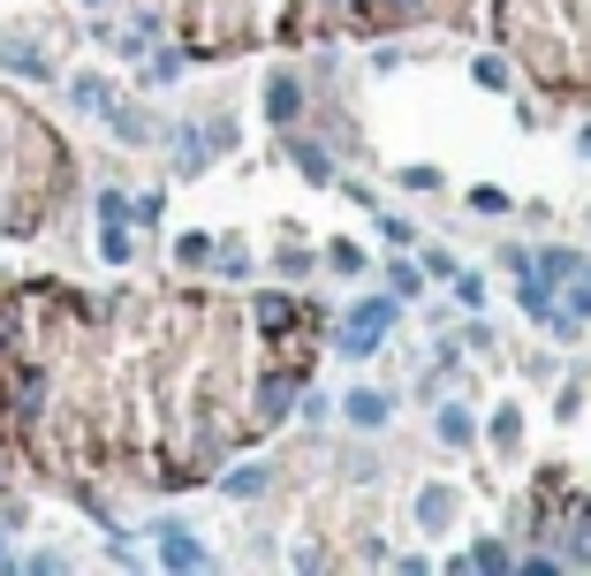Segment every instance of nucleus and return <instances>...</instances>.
Wrapping results in <instances>:
<instances>
[{
  "mask_svg": "<svg viewBox=\"0 0 591 576\" xmlns=\"http://www.w3.org/2000/svg\"><path fill=\"white\" fill-rule=\"evenodd\" d=\"M387 319H395V303H364V311H357V319L341 326V349H357V357H364V349H379Z\"/></svg>",
  "mask_w": 591,
  "mask_h": 576,
  "instance_id": "nucleus-1",
  "label": "nucleus"
},
{
  "mask_svg": "<svg viewBox=\"0 0 591 576\" xmlns=\"http://www.w3.org/2000/svg\"><path fill=\"white\" fill-rule=\"evenodd\" d=\"M266 107H274V122H296V115H303V92H296V76H289V69H281L274 84H266Z\"/></svg>",
  "mask_w": 591,
  "mask_h": 576,
  "instance_id": "nucleus-2",
  "label": "nucleus"
},
{
  "mask_svg": "<svg viewBox=\"0 0 591 576\" xmlns=\"http://www.w3.org/2000/svg\"><path fill=\"white\" fill-rule=\"evenodd\" d=\"M159 562L167 569H205V554L190 547V531H159Z\"/></svg>",
  "mask_w": 591,
  "mask_h": 576,
  "instance_id": "nucleus-3",
  "label": "nucleus"
},
{
  "mask_svg": "<svg viewBox=\"0 0 591 576\" xmlns=\"http://www.w3.org/2000/svg\"><path fill=\"white\" fill-rule=\"evenodd\" d=\"M349 418H357V425H387V395H379V387H357V395H349Z\"/></svg>",
  "mask_w": 591,
  "mask_h": 576,
  "instance_id": "nucleus-4",
  "label": "nucleus"
},
{
  "mask_svg": "<svg viewBox=\"0 0 591 576\" xmlns=\"http://www.w3.org/2000/svg\"><path fill=\"white\" fill-rule=\"evenodd\" d=\"M289 159H296V167H303V175H311V182H334V175H326V152H318V144L289 137Z\"/></svg>",
  "mask_w": 591,
  "mask_h": 576,
  "instance_id": "nucleus-5",
  "label": "nucleus"
},
{
  "mask_svg": "<svg viewBox=\"0 0 591 576\" xmlns=\"http://www.w3.org/2000/svg\"><path fill=\"white\" fill-rule=\"evenodd\" d=\"M76 99H84L92 115H114V92H107V76H76Z\"/></svg>",
  "mask_w": 591,
  "mask_h": 576,
  "instance_id": "nucleus-6",
  "label": "nucleus"
},
{
  "mask_svg": "<svg viewBox=\"0 0 591 576\" xmlns=\"http://www.w3.org/2000/svg\"><path fill=\"white\" fill-rule=\"evenodd\" d=\"M441 440H447V447H462V440H470V410H441Z\"/></svg>",
  "mask_w": 591,
  "mask_h": 576,
  "instance_id": "nucleus-7",
  "label": "nucleus"
},
{
  "mask_svg": "<svg viewBox=\"0 0 591 576\" xmlns=\"http://www.w3.org/2000/svg\"><path fill=\"white\" fill-rule=\"evenodd\" d=\"M418 516H425V524H447V516H455V493H425V508H418Z\"/></svg>",
  "mask_w": 591,
  "mask_h": 576,
  "instance_id": "nucleus-8",
  "label": "nucleus"
},
{
  "mask_svg": "<svg viewBox=\"0 0 591 576\" xmlns=\"http://www.w3.org/2000/svg\"><path fill=\"white\" fill-rule=\"evenodd\" d=\"M387 281H395V296H418V266H410V259H395V274H387Z\"/></svg>",
  "mask_w": 591,
  "mask_h": 576,
  "instance_id": "nucleus-9",
  "label": "nucleus"
},
{
  "mask_svg": "<svg viewBox=\"0 0 591 576\" xmlns=\"http://www.w3.org/2000/svg\"><path fill=\"white\" fill-rule=\"evenodd\" d=\"M92 8H107V0H92Z\"/></svg>",
  "mask_w": 591,
  "mask_h": 576,
  "instance_id": "nucleus-10",
  "label": "nucleus"
},
{
  "mask_svg": "<svg viewBox=\"0 0 591 576\" xmlns=\"http://www.w3.org/2000/svg\"><path fill=\"white\" fill-rule=\"evenodd\" d=\"M0 562H8V547H0Z\"/></svg>",
  "mask_w": 591,
  "mask_h": 576,
  "instance_id": "nucleus-11",
  "label": "nucleus"
}]
</instances>
